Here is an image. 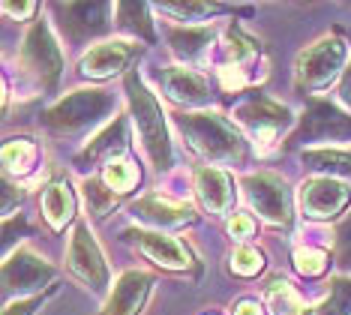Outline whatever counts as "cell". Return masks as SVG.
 <instances>
[{"label": "cell", "instance_id": "obj_33", "mask_svg": "<svg viewBox=\"0 0 351 315\" xmlns=\"http://www.w3.org/2000/svg\"><path fill=\"white\" fill-rule=\"evenodd\" d=\"M333 264L342 270V277H351V210L339 222L337 237H333Z\"/></svg>", "mask_w": 351, "mask_h": 315}, {"label": "cell", "instance_id": "obj_39", "mask_svg": "<svg viewBox=\"0 0 351 315\" xmlns=\"http://www.w3.org/2000/svg\"><path fill=\"white\" fill-rule=\"evenodd\" d=\"M337 100L339 105L346 111H351V63L346 67V72H342V78H339V87H337Z\"/></svg>", "mask_w": 351, "mask_h": 315}, {"label": "cell", "instance_id": "obj_38", "mask_svg": "<svg viewBox=\"0 0 351 315\" xmlns=\"http://www.w3.org/2000/svg\"><path fill=\"white\" fill-rule=\"evenodd\" d=\"M231 315H267L265 303L261 301H252V297H243V301H237L231 306Z\"/></svg>", "mask_w": 351, "mask_h": 315}, {"label": "cell", "instance_id": "obj_7", "mask_svg": "<svg viewBox=\"0 0 351 315\" xmlns=\"http://www.w3.org/2000/svg\"><path fill=\"white\" fill-rule=\"evenodd\" d=\"M348 63V45L339 36L315 39L294 60V91L313 100V93L327 91L333 82H339Z\"/></svg>", "mask_w": 351, "mask_h": 315}, {"label": "cell", "instance_id": "obj_4", "mask_svg": "<svg viewBox=\"0 0 351 315\" xmlns=\"http://www.w3.org/2000/svg\"><path fill=\"white\" fill-rule=\"evenodd\" d=\"M234 124L241 126V132L255 144V150L261 156H270V153L282 150L285 141L291 139V132L298 129V117L289 105L270 100L267 93L255 91L250 96H243L241 102L231 111Z\"/></svg>", "mask_w": 351, "mask_h": 315}, {"label": "cell", "instance_id": "obj_1", "mask_svg": "<svg viewBox=\"0 0 351 315\" xmlns=\"http://www.w3.org/2000/svg\"><path fill=\"white\" fill-rule=\"evenodd\" d=\"M174 129L186 148L202 156L207 165H243L246 163V135L234 120L219 111H178L171 117Z\"/></svg>", "mask_w": 351, "mask_h": 315}, {"label": "cell", "instance_id": "obj_20", "mask_svg": "<svg viewBox=\"0 0 351 315\" xmlns=\"http://www.w3.org/2000/svg\"><path fill=\"white\" fill-rule=\"evenodd\" d=\"M169 51L180 60V67H198L217 51L219 30L217 24H169L165 27Z\"/></svg>", "mask_w": 351, "mask_h": 315}, {"label": "cell", "instance_id": "obj_14", "mask_svg": "<svg viewBox=\"0 0 351 315\" xmlns=\"http://www.w3.org/2000/svg\"><path fill=\"white\" fill-rule=\"evenodd\" d=\"M300 213L313 222H333L348 213L351 183L337 177H306L298 189Z\"/></svg>", "mask_w": 351, "mask_h": 315}, {"label": "cell", "instance_id": "obj_17", "mask_svg": "<svg viewBox=\"0 0 351 315\" xmlns=\"http://www.w3.org/2000/svg\"><path fill=\"white\" fill-rule=\"evenodd\" d=\"M130 126L132 120L130 115H121L114 117L108 126H102L93 139H87V144L82 150L75 153V168L78 172H102V168H108L111 163H117V159L130 156Z\"/></svg>", "mask_w": 351, "mask_h": 315}, {"label": "cell", "instance_id": "obj_36", "mask_svg": "<svg viewBox=\"0 0 351 315\" xmlns=\"http://www.w3.org/2000/svg\"><path fill=\"white\" fill-rule=\"evenodd\" d=\"M21 201H25V189H21L19 183H12V180H3V205H0L3 220H10V216L19 213Z\"/></svg>", "mask_w": 351, "mask_h": 315}, {"label": "cell", "instance_id": "obj_13", "mask_svg": "<svg viewBox=\"0 0 351 315\" xmlns=\"http://www.w3.org/2000/svg\"><path fill=\"white\" fill-rule=\"evenodd\" d=\"M123 237L147 258L154 268L165 273H189L195 277L202 270L195 253L183 244L180 237H174L169 231H154V229H126Z\"/></svg>", "mask_w": 351, "mask_h": 315}, {"label": "cell", "instance_id": "obj_24", "mask_svg": "<svg viewBox=\"0 0 351 315\" xmlns=\"http://www.w3.org/2000/svg\"><path fill=\"white\" fill-rule=\"evenodd\" d=\"M261 303H265L267 315H315V310L306 303V297H300L298 288L282 277H274L265 285Z\"/></svg>", "mask_w": 351, "mask_h": 315}, {"label": "cell", "instance_id": "obj_11", "mask_svg": "<svg viewBox=\"0 0 351 315\" xmlns=\"http://www.w3.org/2000/svg\"><path fill=\"white\" fill-rule=\"evenodd\" d=\"M66 270L82 282L87 292L93 294H106L111 292V270L106 261V253L93 237L90 225L78 220L69 234V246H66Z\"/></svg>", "mask_w": 351, "mask_h": 315}, {"label": "cell", "instance_id": "obj_15", "mask_svg": "<svg viewBox=\"0 0 351 315\" xmlns=\"http://www.w3.org/2000/svg\"><path fill=\"white\" fill-rule=\"evenodd\" d=\"M130 216L154 231H171V229L193 225L198 220V210L193 201H186L180 196H169L165 189H156V192L135 198L130 205Z\"/></svg>", "mask_w": 351, "mask_h": 315}, {"label": "cell", "instance_id": "obj_12", "mask_svg": "<svg viewBox=\"0 0 351 315\" xmlns=\"http://www.w3.org/2000/svg\"><path fill=\"white\" fill-rule=\"evenodd\" d=\"M51 12L69 45H97L114 30V3H54Z\"/></svg>", "mask_w": 351, "mask_h": 315}, {"label": "cell", "instance_id": "obj_18", "mask_svg": "<svg viewBox=\"0 0 351 315\" xmlns=\"http://www.w3.org/2000/svg\"><path fill=\"white\" fill-rule=\"evenodd\" d=\"M156 82L165 100L180 111H207V105L213 102L210 78L193 67H165Z\"/></svg>", "mask_w": 351, "mask_h": 315}, {"label": "cell", "instance_id": "obj_23", "mask_svg": "<svg viewBox=\"0 0 351 315\" xmlns=\"http://www.w3.org/2000/svg\"><path fill=\"white\" fill-rule=\"evenodd\" d=\"M3 174L6 180H27L39 172V163H43V148L27 139V135H15V139L3 141Z\"/></svg>", "mask_w": 351, "mask_h": 315}, {"label": "cell", "instance_id": "obj_3", "mask_svg": "<svg viewBox=\"0 0 351 315\" xmlns=\"http://www.w3.org/2000/svg\"><path fill=\"white\" fill-rule=\"evenodd\" d=\"M123 91H126V105H130V120L135 126L141 148L147 153L150 165L156 172H169L174 165V144H171V132L156 93H150L147 82L135 69L123 78Z\"/></svg>", "mask_w": 351, "mask_h": 315}, {"label": "cell", "instance_id": "obj_25", "mask_svg": "<svg viewBox=\"0 0 351 315\" xmlns=\"http://www.w3.org/2000/svg\"><path fill=\"white\" fill-rule=\"evenodd\" d=\"M150 10L154 6L147 3H114V27L123 34V39H132V43H156Z\"/></svg>", "mask_w": 351, "mask_h": 315}, {"label": "cell", "instance_id": "obj_28", "mask_svg": "<svg viewBox=\"0 0 351 315\" xmlns=\"http://www.w3.org/2000/svg\"><path fill=\"white\" fill-rule=\"evenodd\" d=\"M97 174L102 177V180H106V187L114 189L121 198L132 196L135 187L141 183V172H138V165H135L130 156L117 159V163H111L108 168H102V172H97Z\"/></svg>", "mask_w": 351, "mask_h": 315}, {"label": "cell", "instance_id": "obj_22", "mask_svg": "<svg viewBox=\"0 0 351 315\" xmlns=\"http://www.w3.org/2000/svg\"><path fill=\"white\" fill-rule=\"evenodd\" d=\"M39 213L49 222L51 231H66V225L75 222L78 216V198L75 189L66 177H51L49 183H43L39 192Z\"/></svg>", "mask_w": 351, "mask_h": 315}, {"label": "cell", "instance_id": "obj_10", "mask_svg": "<svg viewBox=\"0 0 351 315\" xmlns=\"http://www.w3.org/2000/svg\"><path fill=\"white\" fill-rule=\"evenodd\" d=\"M54 279H58V268H54L45 255H39L34 246L21 244L6 253V261H3L6 303L21 301V297L43 294V288L49 292V288H54Z\"/></svg>", "mask_w": 351, "mask_h": 315}, {"label": "cell", "instance_id": "obj_8", "mask_svg": "<svg viewBox=\"0 0 351 315\" xmlns=\"http://www.w3.org/2000/svg\"><path fill=\"white\" fill-rule=\"evenodd\" d=\"M351 141V111H346L339 102L330 100H306L298 129L291 132V139L285 141V148H337V144Z\"/></svg>", "mask_w": 351, "mask_h": 315}, {"label": "cell", "instance_id": "obj_37", "mask_svg": "<svg viewBox=\"0 0 351 315\" xmlns=\"http://www.w3.org/2000/svg\"><path fill=\"white\" fill-rule=\"evenodd\" d=\"M39 10V3H34V0H3V15L12 21H27L30 15H34Z\"/></svg>", "mask_w": 351, "mask_h": 315}, {"label": "cell", "instance_id": "obj_31", "mask_svg": "<svg viewBox=\"0 0 351 315\" xmlns=\"http://www.w3.org/2000/svg\"><path fill=\"white\" fill-rule=\"evenodd\" d=\"M228 268H231V273H234V277L252 279V277H258V273L267 268V258H265V253H261L258 246L243 244V246H234V249H231Z\"/></svg>", "mask_w": 351, "mask_h": 315}, {"label": "cell", "instance_id": "obj_21", "mask_svg": "<svg viewBox=\"0 0 351 315\" xmlns=\"http://www.w3.org/2000/svg\"><path fill=\"white\" fill-rule=\"evenodd\" d=\"M154 285H156L154 273L123 270L121 277L114 279V285H111L99 315H141L150 301V294H154Z\"/></svg>", "mask_w": 351, "mask_h": 315}, {"label": "cell", "instance_id": "obj_29", "mask_svg": "<svg viewBox=\"0 0 351 315\" xmlns=\"http://www.w3.org/2000/svg\"><path fill=\"white\" fill-rule=\"evenodd\" d=\"M154 10L180 24H210V19L217 12H226V6H219V3H156Z\"/></svg>", "mask_w": 351, "mask_h": 315}, {"label": "cell", "instance_id": "obj_9", "mask_svg": "<svg viewBox=\"0 0 351 315\" xmlns=\"http://www.w3.org/2000/svg\"><path fill=\"white\" fill-rule=\"evenodd\" d=\"M243 198L258 220L276 231H289L294 222V192L282 174L276 172H250L241 177Z\"/></svg>", "mask_w": 351, "mask_h": 315}, {"label": "cell", "instance_id": "obj_26", "mask_svg": "<svg viewBox=\"0 0 351 315\" xmlns=\"http://www.w3.org/2000/svg\"><path fill=\"white\" fill-rule=\"evenodd\" d=\"M300 163L313 177H337V180H351V150L342 148H313L300 150Z\"/></svg>", "mask_w": 351, "mask_h": 315}, {"label": "cell", "instance_id": "obj_16", "mask_svg": "<svg viewBox=\"0 0 351 315\" xmlns=\"http://www.w3.org/2000/svg\"><path fill=\"white\" fill-rule=\"evenodd\" d=\"M141 51H145V45L132 43V39H102L78 58V75L87 82H108L114 75H123L141 58Z\"/></svg>", "mask_w": 351, "mask_h": 315}, {"label": "cell", "instance_id": "obj_6", "mask_svg": "<svg viewBox=\"0 0 351 315\" xmlns=\"http://www.w3.org/2000/svg\"><path fill=\"white\" fill-rule=\"evenodd\" d=\"M63 67H66V58H63L60 39L54 36L49 21H34L27 27L25 39L19 45V54H15V69L25 82L34 87V91L49 93L58 87Z\"/></svg>", "mask_w": 351, "mask_h": 315}, {"label": "cell", "instance_id": "obj_5", "mask_svg": "<svg viewBox=\"0 0 351 315\" xmlns=\"http://www.w3.org/2000/svg\"><path fill=\"white\" fill-rule=\"evenodd\" d=\"M217 72L226 91L241 93L246 87L258 84L267 75V63L261 43L246 34L241 24H228L217 43Z\"/></svg>", "mask_w": 351, "mask_h": 315}, {"label": "cell", "instance_id": "obj_34", "mask_svg": "<svg viewBox=\"0 0 351 315\" xmlns=\"http://www.w3.org/2000/svg\"><path fill=\"white\" fill-rule=\"evenodd\" d=\"M255 229H258V222H255V216H252V213H234V216L228 220V225H226L228 237L234 240L237 246L250 244V240L255 237Z\"/></svg>", "mask_w": 351, "mask_h": 315}, {"label": "cell", "instance_id": "obj_27", "mask_svg": "<svg viewBox=\"0 0 351 315\" xmlns=\"http://www.w3.org/2000/svg\"><path fill=\"white\" fill-rule=\"evenodd\" d=\"M82 196H84L87 213H90L97 222L106 220L108 213H114V207L123 201L114 189L106 187V180H102L99 174H87V177H84V180H82Z\"/></svg>", "mask_w": 351, "mask_h": 315}, {"label": "cell", "instance_id": "obj_2", "mask_svg": "<svg viewBox=\"0 0 351 315\" xmlns=\"http://www.w3.org/2000/svg\"><path fill=\"white\" fill-rule=\"evenodd\" d=\"M117 96L106 87H78L60 96L54 105L43 111L39 124L54 139H84L93 129L108 126L117 111Z\"/></svg>", "mask_w": 351, "mask_h": 315}, {"label": "cell", "instance_id": "obj_32", "mask_svg": "<svg viewBox=\"0 0 351 315\" xmlns=\"http://www.w3.org/2000/svg\"><path fill=\"white\" fill-rule=\"evenodd\" d=\"M315 315H351V277L330 279V292L315 306Z\"/></svg>", "mask_w": 351, "mask_h": 315}, {"label": "cell", "instance_id": "obj_35", "mask_svg": "<svg viewBox=\"0 0 351 315\" xmlns=\"http://www.w3.org/2000/svg\"><path fill=\"white\" fill-rule=\"evenodd\" d=\"M49 294H54V288L43 294H34V297H21V301H10L3 306V315H36V310L49 301Z\"/></svg>", "mask_w": 351, "mask_h": 315}, {"label": "cell", "instance_id": "obj_30", "mask_svg": "<svg viewBox=\"0 0 351 315\" xmlns=\"http://www.w3.org/2000/svg\"><path fill=\"white\" fill-rule=\"evenodd\" d=\"M291 264L294 270L300 273V277L306 279H315L322 277V273H327V268H330V253H327L324 246H294L291 253Z\"/></svg>", "mask_w": 351, "mask_h": 315}, {"label": "cell", "instance_id": "obj_19", "mask_svg": "<svg viewBox=\"0 0 351 315\" xmlns=\"http://www.w3.org/2000/svg\"><path fill=\"white\" fill-rule=\"evenodd\" d=\"M193 192L202 205L204 213H210L213 220H231V210L237 201V187L234 177L226 168L217 165H195L193 168Z\"/></svg>", "mask_w": 351, "mask_h": 315}]
</instances>
